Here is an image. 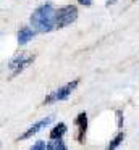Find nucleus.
I'll use <instances>...</instances> for the list:
<instances>
[{"label":"nucleus","instance_id":"7ed1b4c3","mask_svg":"<svg viewBox=\"0 0 139 150\" xmlns=\"http://www.w3.org/2000/svg\"><path fill=\"white\" fill-rule=\"evenodd\" d=\"M79 84V79H74V81L68 82V84L61 86V87L55 89L53 92H50V94L45 97L44 100V105H48V103H53V102H61V100H66L68 97H70V94L74 91V87Z\"/></svg>","mask_w":139,"mask_h":150},{"label":"nucleus","instance_id":"0eeeda50","mask_svg":"<svg viewBox=\"0 0 139 150\" xmlns=\"http://www.w3.org/2000/svg\"><path fill=\"white\" fill-rule=\"evenodd\" d=\"M34 34H36V31L32 29V28H29V26L21 28V29L18 31V44L19 45H26L29 40H32Z\"/></svg>","mask_w":139,"mask_h":150},{"label":"nucleus","instance_id":"9b49d317","mask_svg":"<svg viewBox=\"0 0 139 150\" xmlns=\"http://www.w3.org/2000/svg\"><path fill=\"white\" fill-rule=\"evenodd\" d=\"M53 145H55V150H68L66 145L63 144V140H53Z\"/></svg>","mask_w":139,"mask_h":150},{"label":"nucleus","instance_id":"f8f14e48","mask_svg":"<svg viewBox=\"0 0 139 150\" xmlns=\"http://www.w3.org/2000/svg\"><path fill=\"white\" fill-rule=\"evenodd\" d=\"M81 5H84V7H89L91 4H92V0H78Z\"/></svg>","mask_w":139,"mask_h":150},{"label":"nucleus","instance_id":"ddd939ff","mask_svg":"<svg viewBox=\"0 0 139 150\" xmlns=\"http://www.w3.org/2000/svg\"><path fill=\"white\" fill-rule=\"evenodd\" d=\"M45 150H55V145H53V142L47 144V149H45Z\"/></svg>","mask_w":139,"mask_h":150},{"label":"nucleus","instance_id":"20e7f679","mask_svg":"<svg viewBox=\"0 0 139 150\" xmlns=\"http://www.w3.org/2000/svg\"><path fill=\"white\" fill-rule=\"evenodd\" d=\"M32 60H34V55H31V53H26V52H21L18 57H15V58H13L11 62L8 63V68L11 69L13 76H15V74H19V73H21L23 69L26 68V66L31 65Z\"/></svg>","mask_w":139,"mask_h":150},{"label":"nucleus","instance_id":"6e6552de","mask_svg":"<svg viewBox=\"0 0 139 150\" xmlns=\"http://www.w3.org/2000/svg\"><path fill=\"white\" fill-rule=\"evenodd\" d=\"M66 132V124L65 123H58L57 126H53V129L50 131V139L52 140H60L63 137V134Z\"/></svg>","mask_w":139,"mask_h":150},{"label":"nucleus","instance_id":"f03ea898","mask_svg":"<svg viewBox=\"0 0 139 150\" xmlns=\"http://www.w3.org/2000/svg\"><path fill=\"white\" fill-rule=\"evenodd\" d=\"M78 18V8L74 5H66L63 8H58L55 13V28L61 29V28L70 26L71 23H74Z\"/></svg>","mask_w":139,"mask_h":150},{"label":"nucleus","instance_id":"39448f33","mask_svg":"<svg viewBox=\"0 0 139 150\" xmlns=\"http://www.w3.org/2000/svg\"><path fill=\"white\" fill-rule=\"evenodd\" d=\"M50 121H52V116H47V118H44V120L37 121V123H34V124H32V126L29 127L28 131H26V132H23L21 136L18 137V139H19V140H24V139H29V137H32L34 134H37V132H39V131H41L44 126H47V124L50 123Z\"/></svg>","mask_w":139,"mask_h":150},{"label":"nucleus","instance_id":"9d476101","mask_svg":"<svg viewBox=\"0 0 139 150\" xmlns=\"http://www.w3.org/2000/svg\"><path fill=\"white\" fill-rule=\"evenodd\" d=\"M47 149V145H45V142L44 140H37V142L32 145V149L31 150H45Z\"/></svg>","mask_w":139,"mask_h":150},{"label":"nucleus","instance_id":"1a4fd4ad","mask_svg":"<svg viewBox=\"0 0 139 150\" xmlns=\"http://www.w3.org/2000/svg\"><path fill=\"white\" fill-rule=\"evenodd\" d=\"M123 139H125V132H118V134H116V136L112 139V142L108 144V147H107V150H115L116 147H118L120 144L123 142Z\"/></svg>","mask_w":139,"mask_h":150},{"label":"nucleus","instance_id":"f257e3e1","mask_svg":"<svg viewBox=\"0 0 139 150\" xmlns=\"http://www.w3.org/2000/svg\"><path fill=\"white\" fill-rule=\"evenodd\" d=\"M55 13L57 10L52 4H44L37 7L31 15V26L36 33H48L55 29Z\"/></svg>","mask_w":139,"mask_h":150},{"label":"nucleus","instance_id":"423d86ee","mask_svg":"<svg viewBox=\"0 0 139 150\" xmlns=\"http://www.w3.org/2000/svg\"><path fill=\"white\" fill-rule=\"evenodd\" d=\"M74 124L78 126V142L83 144L84 142V136H86V131H87V115L84 113H79L74 120Z\"/></svg>","mask_w":139,"mask_h":150}]
</instances>
